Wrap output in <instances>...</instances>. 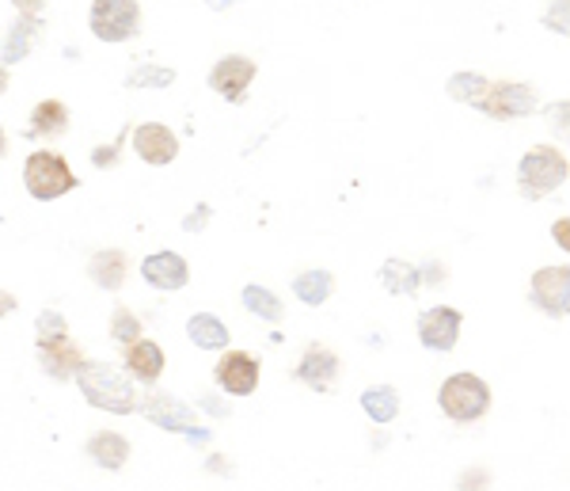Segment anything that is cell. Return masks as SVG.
I'll list each match as a JSON object with an SVG mask.
<instances>
[{"label":"cell","mask_w":570,"mask_h":491,"mask_svg":"<svg viewBox=\"0 0 570 491\" xmlns=\"http://www.w3.org/2000/svg\"><path fill=\"white\" fill-rule=\"evenodd\" d=\"M76 385H80L84 401H88L91 408L114 412V416H126V412L137 408L134 385L107 363H84V370L76 373Z\"/></svg>","instance_id":"1"},{"label":"cell","mask_w":570,"mask_h":491,"mask_svg":"<svg viewBox=\"0 0 570 491\" xmlns=\"http://www.w3.org/2000/svg\"><path fill=\"white\" fill-rule=\"evenodd\" d=\"M567 175H570V164L563 152L552 149V145H536V149H529L518 164V191H521V198H529V202H541L544 195L563 187Z\"/></svg>","instance_id":"2"},{"label":"cell","mask_w":570,"mask_h":491,"mask_svg":"<svg viewBox=\"0 0 570 491\" xmlns=\"http://www.w3.org/2000/svg\"><path fill=\"white\" fill-rule=\"evenodd\" d=\"M437 404H442V412L453 424H475L480 416H487L491 389L475 373H453L442 385V393H437Z\"/></svg>","instance_id":"3"},{"label":"cell","mask_w":570,"mask_h":491,"mask_svg":"<svg viewBox=\"0 0 570 491\" xmlns=\"http://www.w3.org/2000/svg\"><path fill=\"white\" fill-rule=\"evenodd\" d=\"M76 175L69 172V164L58 157V152H30L27 164H23V187H27L30 198L38 202H53V198L69 195L76 187Z\"/></svg>","instance_id":"4"},{"label":"cell","mask_w":570,"mask_h":491,"mask_svg":"<svg viewBox=\"0 0 570 491\" xmlns=\"http://www.w3.org/2000/svg\"><path fill=\"white\" fill-rule=\"evenodd\" d=\"M88 23L99 42H126L141 30V8L137 0H96Z\"/></svg>","instance_id":"5"},{"label":"cell","mask_w":570,"mask_h":491,"mask_svg":"<svg viewBox=\"0 0 570 491\" xmlns=\"http://www.w3.org/2000/svg\"><path fill=\"white\" fill-rule=\"evenodd\" d=\"M141 416L149 419V424L164 427V431L187 434L190 442H210V431L198 427L195 412H190L187 404L175 401V396H168V393H152L149 401L141 404Z\"/></svg>","instance_id":"6"},{"label":"cell","mask_w":570,"mask_h":491,"mask_svg":"<svg viewBox=\"0 0 570 491\" xmlns=\"http://www.w3.org/2000/svg\"><path fill=\"white\" fill-rule=\"evenodd\" d=\"M529 297L548 317H567L570 312V267H541L529 282Z\"/></svg>","instance_id":"7"},{"label":"cell","mask_w":570,"mask_h":491,"mask_svg":"<svg viewBox=\"0 0 570 491\" xmlns=\"http://www.w3.org/2000/svg\"><path fill=\"white\" fill-rule=\"evenodd\" d=\"M251 81H256V61L240 58V53H228V58H221L218 65L210 69V88L218 91L221 99H228V103H244Z\"/></svg>","instance_id":"8"},{"label":"cell","mask_w":570,"mask_h":491,"mask_svg":"<svg viewBox=\"0 0 570 491\" xmlns=\"http://www.w3.org/2000/svg\"><path fill=\"white\" fill-rule=\"evenodd\" d=\"M460 324H464V317H460L457 309H449V305H434V309H426L419 317L422 347L437 351V355L453 351V347H457V340H460Z\"/></svg>","instance_id":"9"},{"label":"cell","mask_w":570,"mask_h":491,"mask_svg":"<svg viewBox=\"0 0 570 491\" xmlns=\"http://www.w3.org/2000/svg\"><path fill=\"white\" fill-rule=\"evenodd\" d=\"M536 107V91L529 84H518V81H503V84H491L487 99L480 103L483 114L491 119H521Z\"/></svg>","instance_id":"10"},{"label":"cell","mask_w":570,"mask_h":491,"mask_svg":"<svg viewBox=\"0 0 570 491\" xmlns=\"http://www.w3.org/2000/svg\"><path fill=\"white\" fill-rule=\"evenodd\" d=\"M213 381H218L228 396H251L259 385V363L248 351H228L218 363V370H213Z\"/></svg>","instance_id":"11"},{"label":"cell","mask_w":570,"mask_h":491,"mask_svg":"<svg viewBox=\"0 0 570 491\" xmlns=\"http://www.w3.org/2000/svg\"><path fill=\"white\" fill-rule=\"evenodd\" d=\"M129 137H134L137 157H141L145 164H152V168L172 164V160L179 157V142H175V134L164 126V122H141V126H137Z\"/></svg>","instance_id":"12"},{"label":"cell","mask_w":570,"mask_h":491,"mask_svg":"<svg viewBox=\"0 0 570 491\" xmlns=\"http://www.w3.org/2000/svg\"><path fill=\"white\" fill-rule=\"evenodd\" d=\"M38 363H42V370L50 373L53 381H69L84 370L80 347H73L69 335H61V340H38Z\"/></svg>","instance_id":"13"},{"label":"cell","mask_w":570,"mask_h":491,"mask_svg":"<svg viewBox=\"0 0 570 491\" xmlns=\"http://www.w3.org/2000/svg\"><path fill=\"white\" fill-rule=\"evenodd\" d=\"M141 279L149 282L152 290H164V294H172V290H183L190 282L187 259L175 256V251H157V256H149L141 263Z\"/></svg>","instance_id":"14"},{"label":"cell","mask_w":570,"mask_h":491,"mask_svg":"<svg viewBox=\"0 0 570 491\" xmlns=\"http://www.w3.org/2000/svg\"><path fill=\"white\" fill-rule=\"evenodd\" d=\"M335 378H338V358L327 347H308L297 366V381H305L315 393H331Z\"/></svg>","instance_id":"15"},{"label":"cell","mask_w":570,"mask_h":491,"mask_svg":"<svg viewBox=\"0 0 570 491\" xmlns=\"http://www.w3.org/2000/svg\"><path fill=\"white\" fill-rule=\"evenodd\" d=\"M126 370H129V378L152 385V381L164 373V351H160L157 343H149V340L129 343L126 347Z\"/></svg>","instance_id":"16"},{"label":"cell","mask_w":570,"mask_h":491,"mask_svg":"<svg viewBox=\"0 0 570 491\" xmlns=\"http://www.w3.org/2000/svg\"><path fill=\"white\" fill-rule=\"evenodd\" d=\"M88 457L99 465V469L114 472V469H122V465H126L129 442L122 439V434H114V431H99V434H91V442H88Z\"/></svg>","instance_id":"17"},{"label":"cell","mask_w":570,"mask_h":491,"mask_svg":"<svg viewBox=\"0 0 570 491\" xmlns=\"http://www.w3.org/2000/svg\"><path fill=\"white\" fill-rule=\"evenodd\" d=\"M126 271H129V263H126V256L122 251H96L91 256V263H88V274H91V282L96 286H103V290H122V282H126Z\"/></svg>","instance_id":"18"},{"label":"cell","mask_w":570,"mask_h":491,"mask_svg":"<svg viewBox=\"0 0 570 491\" xmlns=\"http://www.w3.org/2000/svg\"><path fill=\"white\" fill-rule=\"evenodd\" d=\"M69 130V107L61 99H46L30 111V137H61Z\"/></svg>","instance_id":"19"},{"label":"cell","mask_w":570,"mask_h":491,"mask_svg":"<svg viewBox=\"0 0 570 491\" xmlns=\"http://www.w3.org/2000/svg\"><path fill=\"white\" fill-rule=\"evenodd\" d=\"M187 335H190V343H195V347H202V351L228 347V328L221 324L213 312H198V317H190L187 320Z\"/></svg>","instance_id":"20"},{"label":"cell","mask_w":570,"mask_h":491,"mask_svg":"<svg viewBox=\"0 0 570 491\" xmlns=\"http://www.w3.org/2000/svg\"><path fill=\"white\" fill-rule=\"evenodd\" d=\"M361 408L373 424H392L399 412V393L392 385H373L361 393Z\"/></svg>","instance_id":"21"},{"label":"cell","mask_w":570,"mask_h":491,"mask_svg":"<svg viewBox=\"0 0 570 491\" xmlns=\"http://www.w3.org/2000/svg\"><path fill=\"white\" fill-rule=\"evenodd\" d=\"M422 279H426V274H422L419 267L404 263V259H388V263L381 267V282L388 294H414V290L422 286Z\"/></svg>","instance_id":"22"},{"label":"cell","mask_w":570,"mask_h":491,"mask_svg":"<svg viewBox=\"0 0 570 491\" xmlns=\"http://www.w3.org/2000/svg\"><path fill=\"white\" fill-rule=\"evenodd\" d=\"M331 286H335V279H331V271H305L293 279V294H297V302L305 305H323L331 297Z\"/></svg>","instance_id":"23"},{"label":"cell","mask_w":570,"mask_h":491,"mask_svg":"<svg viewBox=\"0 0 570 491\" xmlns=\"http://www.w3.org/2000/svg\"><path fill=\"white\" fill-rule=\"evenodd\" d=\"M445 91H449L457 103L480 107L483 99H487V91H491V81L487 76H480V73H453L449 84H445Z\"/></svg>","instance_id":"24"},{"label":"cell","mask_w":570,"mask_h":491,"mask_svg":"<svg viewBox=\"0 0 570 491\" xmlns=\"http://www.w3.org/2000/svg\"><path fill=\"white\" fill-rule=\"evenodd\" d=\"M35 30H38V15H23L20 23H12V27H8V35H4V61H8V65L23 61V53H27Z\"/></svg>","instance_id":"25"},{"label":"cell","mask_w":570,"mask_h":491,"mask_svg":"<svg viewBox=\"0 0 570 491\" xmlns=\"http://www.w3.org/2000/svg\"><path fill=\"white\" fill-rule=\"evenodd\" d=\"M244 305H248V312L271 320V324H278V320L285 317L282 302L271 294V290H263V286H244Z\"/></svg>","instance_id":"26"},{"label":"cell","mask_w":570,"mask_h":491,"mask_svg":"<svg viewBox=\"0 0 570 491\" xmlns=\"http://www.w3.org/2000/svg\"><path fill=\"white\" fill-rule=\"evenodd\" d=\"M168 84H175V73L160 65H141L126 76V88H168Z\"/></svg>","instance_id":"27"},{"label":"cell","mask_w":570,"mask_h":491,"mask_svg":"<svg viewBox=\"0 0 570 491\" xmlns=\"http://www.w3.org/2000/svg\"><path fill=\"white\" fill-rule=\"evenodd\" d=\"M111 335L122 343V347H129V343L141 340V320H137L126 305H119V309H114V320H111Z\"/></svg>","instance_id":"28"},{"label":"cell","mask_w":570,"mask_h":491,"mask_svg":"<svg viewBox=\"0 0 570 491\" xmlns=\"http://www.w3.org/2000/svg\"><path fill=\"white\" fill-rule=\"evenodd\" d=\"M544 122L556 137L570 142V103H548L544 107Z\"/></svg>","instance_id":"29"},{"label":"cell","mask_w":570,"mask_h":491,"mask_svg":"<svg viewBox=\"0 0 570 491\" xmlns=\"http://www.w3.org/2000/svg\"><path fill=\"white\" fill-rule=\"evenodd\" d=\"M65 332H69V324L61 312H53V309L38 312V340H61Z\"/></svg>","instance_id":"30"},{"label":"cell","mask_w":570,"mask_h":491,"mask_svg":"<svg viewBox=\"0 0 570 491\" xmlns=\"http://www.w3.org/2000/svg\"><path fill=\"white\" fill-rule=\"evenodd\" d=\"M544 27L556 30V35H570V0H556V4L544 12Z\"/></svg>","instance_id":"31"},{"label":"cell","mask_w":570,"mask_h":491,"mask_svg":"<svg viewBox=\"0 0 570 491\" xmlns=\"http://www.w3.org/2000/svg\"><path fill=\"white\" fill-rule=\"evenodd\" d=\"M91 164H96V168H111V164H119V145H111V149H107V145H103V149H96V152H91Z\"/></svg>","instance_id":"32"},{"label":"cell","mask_w":570,"mask_h":491,"mask_svg":"<svg viewBox=\"0 0 570 491\" xmlns=\"http://www.w3.org/2000/svg\"><path fill=\"white\" fill-rule=\"evenodd\" d=\"M552 241H556L563 251H570V218H559L556 225H552Z\"/></svg>","instance_id":"33"},{"label":"cell","mask_w":570,"mask_h":491,"mask_svg":"<svg viewBox=\"0 0 570 491\" xmlns=\"http://www.w3.org/2000/svg\"><path fill=\"white\" fill-rule=\"evenodd\" d=\"M206 221H210V206H198V213H190V218L183 221V229H187V233H195V229H202Z\"/></svg>","instance_id":"34"},{"label":"cell","mask_w":570,"mask_h":491,"mask_svg":"<svg viewBox=\"0 0 570 491\" xmlns=\"http://www.w3.org/2000/svg\"><path fill=\"white\" fill-rule=\"evenodd\" d=\"M15 8H20V15H42L46 0H12Z\"/></svg>","instance_id":"35"},{"label":"cell","mask_w":570,"mask_h":491,"mask_svg":"<svg viewBox=\"0 0 570 491\" xmlns=\"http://www.w3.org/2000/svg\"><path fill=\"white\" fill-rule=\"evenodd\" d=\"M202 404H206V408L213 412V416H225V404H221V401H213V396H206Z\"/></svg>","instance_id":"36"},{"label":"cell","mask_w":570,"mask_h":491,"mask_svg":"<svg viewBox=\"0 0 570 491\" xmlns=\"http://www.w3.org/2000/svg\"><path fill=\"white\" fill-rule=\"evenodd\" d=\"M206 4H210V8H218V12H221V8H233L236 0H206Z\"/></svg>","instance_id":"37"}]
</instances>
